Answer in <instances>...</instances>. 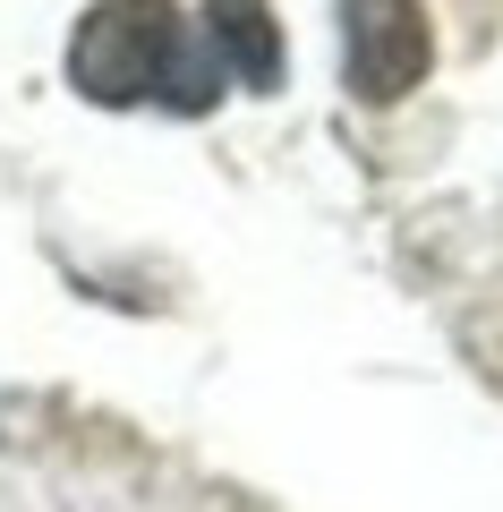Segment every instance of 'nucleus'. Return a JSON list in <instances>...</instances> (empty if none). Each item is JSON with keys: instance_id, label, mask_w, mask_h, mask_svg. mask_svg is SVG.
Instances as JSON below:
<instances>
[{"instance_id": "nucleus-1", "label": "nucleus", "mask_w": 503, "mask_h": 512, "mask_svg": "<svg viewBox=\"0 0 503 512\" xmlns=\"http://www.w3.org/2000/svg\"><path fill=\"white\" fill-rule=\"evenodd\" d=\"M69 86L103 111H128V103L214 111L222 60L188 52V26L171 0H94L69 35Z\"/></svg>"}, {"instance_id": "nucleus-2", "label": "nucleus", "mask_w": 503, "mask_h": 512, "mask_svg": "<svg viewBox=\"0 0 503 512\" xmlns=\"http://www.w3.org/2000/svg\"><path fill=\"white\" fill-rule=\"evenodd\" d=\"M427 60H435V35L418 0H342V77L359 103L384 111L401 94H418Z\"/></svg>"}, {"instance_id": "nucleus-3", "label": "nucleus", "mask_w": 503, "mask_h": 512, "mask_svg": "<svg viewBox=\"0 0 503 512\" xmlns=\"http://www.w3.org/2000/svg\"><path fill=\"white\" fill-rule=\"evenodd\" d=\"M205 52L248 94H273L282 86V18H273V0H205Z\"/></svg>"}]
</instances>
